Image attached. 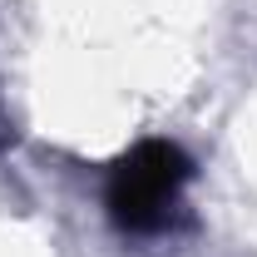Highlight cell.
Returning <instances> with one entry per match:
<instances>
[{
  "instance_id": "1",
  "label": "cell",
  "mask_w": 257,
  "mask_h": 257,
  "mask_svg": "<svg viewBox=\"0 0 257 257\" xmlns=\"http://www.w3.org/2000/svg\"><path fill=\"white\" fill-rule=\"evenodd\" d=\"M188 178H193V159L178 144H168V139H144V144H134L124 159L114 163L109 193H104L114 227L139 232V237L163 232V227L173 223L178 193H183Z\"/></svg>"
}]
</instances>
